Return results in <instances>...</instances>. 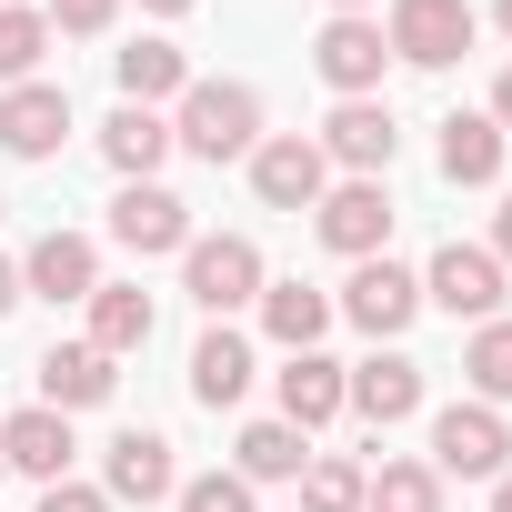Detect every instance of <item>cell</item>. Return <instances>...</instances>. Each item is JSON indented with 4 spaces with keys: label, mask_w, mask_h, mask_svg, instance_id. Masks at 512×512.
Here are the masks:
<instances>
[{
    "label": "cell",
    "mask_w": 512,
    "mask_h": 512,
    "mask_svg": "<svg viewBox=\"0 0 512 512\" xmlns=\"http://www.w3.org/2000/svg\"><path fill=\"white\" fill-rule=\"evenodd\" d=\"M171 151H191V161H251V151H262V91H251V81H191L181 121H171Z\"/></svg>",
    "instance_id": "cell-1"
},
{
    "label": "cell",
    "mask_w": 512,
    "mask_h": 512,
    "mask_svg": "<svg viewBox=\"0 0 512 512\" xmlns=\"http://www.w3.org/2000/svg\"><path fill=\"white\" fill-rule=\"evenodd\" d=\"M432 472H452V482H502V472H512V422H502L492 402L432 412Z\"/></svg>",
    "instance_id": "cell-2"
},
{
    "label": "cell",
    "mask_w": 512,
    "mask_h": 512,
    "mask_svg": "<svg viewBox=\"0 0 512 512\" xmlns=\"http://www.w3.org/2000/svg\"><path fill=\"white\" fill-rule=\"evenodd\" d=\"M181 292L221 322V312H241V302H262V251H251L241 231H221V241H191L181 251Z\"/></svg>",
    "instance_id": "cell-3"
},
{
    "label": "cell",
    "mask_w": 512,
    "mask_h": 512,
    "mask_svg": "<svg viewBox=\"0 0 512 512\" xmlns=\"http://www.w3.org/2000/svg\"><path fill=\"white\" fill-rule=\"evenodd\" d=\"M392 61H412V71H452L462 51H472V0H392Z\"/></svg>",
    "instance_id": "cell-4"
},
{
    "label": "cell",
    "mask_w": 512,
    "mask_h": 512,
    "mask_svg": "<svg viewBox=\"0 0 512 512\" xmlns=\"http://www.w3.org/2000/svg\"><path fill=\"white\" fill-rule=\"evenodd\" d=\"M422 302H442L452 322H502V262L482 241H442L422 272Z\"/></svg>",
    "instance_id": "cell-5"
},
{
    "label": "cell",
    "mask_w": 512,
    "mask_h": 512,
    "mask_svg": "<svg viewBox=\"0 0 512 512\" xmlns=\"http://www.w3.org/2000/svg\"><path fill=\"white\" fill-rule=\"evenodd\" d=\"M312 231L342 251V262H372V251L392 241V191H382V181H332V191L312 201Z\"/></svg>",
    "instance_id": "cell-6"
},
{
    "label": "cell",
    "mask_w": 512,
    "mask_h": 512,
    "mask_svg": "<svg viewBox=\"0 0 512 512\" xmlns=\"http://www.w3.org/2000/svg\"><path fill=\"white\" fill-rule=\"evenodd\" d=\"M382 61H392V41H382V21H362V11L322 21V41H312V71H322L342 101H372V91H382Z\"/></svg>",
    "instance_id": "cell-7"
},
{
    "label": "cell",
    "mask_w": 512,
    "mask_h": 512,
    "mask_svg": "<svg viewBox=\"0 0 512 512\" xmlns=\"http://www.w3.org/2000/svg\"><path fill=\"white\" fill-rule=\"evenodd\" d=\"M71 141V91L61 81H11L0 91V151L11 161H51Z\"/></svg>",
    "instance_id": "cell-8"
},
{
    "label": "cell",
    "mask_w": 512,
    "mask_h": 512,
    "mask_svg": "<svg viewBox=\"0 0 512 512\" xmlns=\"http://www.w3.org/2000/svg\"><path fill=\"white\" fill-rule=\"evenodd\" d=\"M251 191H262L272 211H312V201L332 191V161H322V141H302V131L262 141V151H251Z\"/></svg>",
    "instance_id": "cell-9"
},
{
    "label": "cell",
    "mask_w": 512,
    "mask_h": 512,
    "mask_svg": "<svg viewBox=\"0 0 512 512\" xmlns=\"http://www.w3.org/2000/svg\"><path fill=\"white\" fill-rule=\"evenodd\" d=\"M342 312H352L372 342H392V332H412V312H422V282L392 262V251H372V262L342 282Z\"/></svg>",
    "instance_id": "cell-10"
},
{
    "label": "cell",
    "mask_w": 512,
    "mask_h": 512,
    "mask_svg": "<svg viewBox=\"0 0 512 512\" xmlns=\"http://www.w3.org/2000/svg\"><path fill=\"white\" fill-rule=\"evenodd\" d=\"M111 241L141 251V262H151V251H191V201L161 191V181H131V191L111 201Z\"/></svg>",
    "instance_id": "cell-11"
},
{
    "label": "cell",
    "mask_w": 512,
    "mask_h": 512,
    "mask_svg": "<svg viewBox=\"0 0 512 512\" xmlns=\"http://www.w3.org/2000/svg\"><path fill=\"white\" fill-rule=\"evenodd\" d=\"M392 151H402V131H392V111H382V101H342V111L322 121V161H342L352 181H382V171H392Z\"/></svg>",
    "instance_id": "cell-12"
},
{
    "label": "cell",
    "mask_w": 512,
    "mask_h": 512,
    "mask_svg": "<svg viewBox=\"0 0 512 512\" xmlns=\"http://www.w3.org/2000/svg\"><path fill=\"white\" fill-rule=\"evenodd\" d=\"M342 412H362V422H412L422 412V362H402V352H372V362H352L342 372Z\"/></svg>",
    "instance_id": "cell-13"
},
{
    "label": "cell",
    "mask_w": 512,
    "mask_h": 512,
    "mask_svg": "<svg viewBox=\"0 0 512 512\" xmlns=\"http://www.w3.org/2000/svg\"><path fill=\"white\" fill-rule=\"evenodd\" d=\"M21 292H41V302H91V292H101V251H91L81 231H41L31 262H21Z\"/></svg>",
    "instance_id": "cell-14"
},
{
    "label": "cell",
    "mask_w": 512,
    "mask_h": 512,
    "mask_svg": "<svg viewBox=\"0 0 512 512\" xmlns=\"http://www.w3.org/2000/svg\"><path fill=\"white\" fill-rule=\"evenodd\" d=\"M71 412H51V402H31V412H11V422H0V462H11V472H31V482H61L71 472Z\"/></svg>",
    "instance_id": "cell-15"
},
{
    "label": "cell",
    "mask_w": 512,
    "mask_h": 512,
    "mask_svg": "<svg viewBox=\"0 0 512 512\" xmlns=\"http://www.w3.org/2000/svg\"><path fill=\"white\" fill-rule=\"evenodd\" d=\"M111 382H121V372H111L101 342H51V352H41V402H51V412H91V402H111Z\"/></svg>",
    "instance_id": "cell-16"
},
{
    "label": "cell",
    "mask_w": 512,
    "mask_h": 512,
    "mask_svg": "<svg viewBox=\"0 0 512 512\" xmlns=\"http://www.w3.org/2000/svg\"><path fill=\"white\" fill-rule=\"evenodd\" d=\"M111 502H171L181 492V472H171V442L161 432H121L111 442V482H101Z\"/></svg>",
    "instance_id": "cell-17"
},
{
    "label": "cell",
    "mask_w": 512,
    "mask_h": 512,
    "mask_svg": "<svg viewBox=\"0 0 512 512\" xmlns=\"http://www.w3.org/2000/svg\"><path fill=\"white\" fill-rule=\"evenodd\" d=\"M332 412H342V362L332 352H292L282 362V422L292 432H322Z\"/></svg>",
    "instance_id": "cell-18"
},
{
    "label": "cell",
    "mask_w": 512,
    "mask_h": 512,
    "mask_svg": "<svg viewBox=\"0 0 512 512\" xmlns=\"http://www.w3.org/2000/svg\"><path fill=\"white\" fill-rule=\"evenodd\" d=\"M101 151H111V171L151 181V171L171 161V121H161V111H141V101H121V111L101 121Z\"/></svg>",
    "instance_id": "cell-19"
},
{
    "label": "cell",
    "mask_w": 512,
    "mask_h": 512,
    "mask_svg": "<svg viewBox=\"0 0 512 512\" xmlns=\"http://www.w3.org/2000/svg\"><path fill=\"white\" fill-rule=\"evenodd\" d=\"M442 181H462V191L502 181V131H492V111H452V121H442Z\"/></svg>",
    "instance_id": "cell-20"
},
{
    "label": "cell",
    "mask_w": 512,
    "mask_h": 512,
    "mask_svg": "<svg viewBox=\"0 0 512 512\" xmlns=\"http://www.w3.org/2000/svg\"><path fill=\"white\" fill-rule=\"evenodd\" d=\"M262 332H272L282 352H312V342L332 332V292H312V282H262Z\"/></svg>",
    "instance_id": "cell-21"
},
{
    "label": "cell",
    "mask_w": 512,
    "mask_h": 512,
    "mask_svg": "<svg viewBox=\"0 0 512 512\" xmlns=\"http://www.w3.org/2000/svg\"><path fill=\"white\" fill-rule=\"evenodd\" d=\"M241 392H251V342L211 322V332H201V352H191V402H211V412H231Z\"/></svg>",
    "instance_id": "cell-22"
},
{
    "label": "cell",
    "mask_w": 512,
    "mask_h": 512,
    "mask_svg": "<svg viewBox=\"0 0 512 512\" xmlns=\"http://www.w3.org/2000/svg\"><path fill=\"white\" fill-rule=\"evenodd\" d=\"M111 71H121V101H141V111H161V101H181V91H191V61H181L171 41H131Z\"/></svg>",
    "instance_id": "cell-23"
},
{
    "label": "cell",
    "mask_w": 512,
    "mask_h": 512,
    "mask_svg": "<svg viewBox=\"0 0 512 512\" xmlns=\"http://www.w3.org/2000/svg\"><path fill=\"white\" fill-rule=\"evenodd\" d=\"M151 322H161V312H151V292H141V282H101V292H91V342H101L111 362H121V352H141V342H151Z\"/></svg>",
    "instance_id": "cell-24"
},
{
    "label": "cell",
    "mask_w": 512,
    "mask_h": 512,
    "mask_svg": "<svg viewBox=\"0 0 512 512\" xmlns=\"http://www.w3.org/2000/svg\"><path fill=\"white\" fill-rule=\"evenodd\" d=\"M302 462H312V442H302L292 422H251V432L231 442V472H241V482H292Z\"/></svg>",
    "instance_id": "cell-25"
},
{
    "label": "cell",
    "mask_w": 512,
    "mask_h": 512,
    "mask_svg": "<svg viewBox=\"0 0 512 512\" xmlns=\"http://www.w3.org/2000/svg\"><path fill=\"white\" fill-rule=\"evenodd\" d=\"M362 512H442V472L432 462H382L362 482Z\"/></svg>",
    "instance_id": "cell-26"
},
{
    "label": "cell",
    "mask_w": 512,
    "mask_h": 512,
    "mask_svg": "<svg viewBox=\"0 0 512 512\" xmlns=\"http://www.w3.org/2000/svg\"><path fill=\"white\" fill-rule=\"evenodd\" d=\"M462 372H472V402H512V322H472V342H462Z\"/></svg>",
    "instance_id": "cell-27"
},
{
    "label": "cell",
    "mask_w": 512,
    "mask_h": 512,
    "mask_svg": "<svg viewBox=\"0 0 512 512\" xmlns=\"http://www.w3.org/2000/svg\"><path fill=\"white\" fill-rule=\"evenodd\" d=\"M362 462H342V452H322V462H302V512H362Z\"/></svg>",
    "instance_id": "cell-28"
},
{
    "label": "cell",
    "mask_w": 512,
    "mask_h": 512,
    "mask_svg": "<svg viewBox=\"0 0 512 512\" xmlns=\"http://www.w3.org/2000/svg\"><path fill=\"white\" fill-rule=\"evenodd\" d=\"M41 51H51V21L0 0V81H31V71H41Z\"/></svg>",
    "instance_id": "cell-29"
},
{
    "label": "cell",
    "mask_w": 512,
    "mask_h": 512,
    "mask_svg": "<svg viewBox=\"0 0 512 512\" xmlns=\"http://www.w3.org/2000/svg\"><path fill=\"white\" fill-rule=\"evenodd\" d=\"M171 502H181V512H251V482H241V472H201V482H181Z\"/></svg>",
    "instance_id": "cell-30"
},
{
    "label": "cell",
    "mask_w": 512,
    "mask_h": 512,
    "mask_svg": "<svg viewBox=\"0 0 512 512\" xmlns=\"http://www.w3.org/2000/svg\"><path fill=\"white\" fill-rule=\"evenodd\" d=\"M111 11H121V0H51V31H71V41H91V31H111Z\"/></svg>",
    "instance_id": "cell-31"
},
{
    "label": "cell",
    "mask_w": 512,
    "mask_h": 512,
    "mask_svg": "<svg viewBox=\"0 0 512 512\" xmlns=\"http://www.w3.org/2000/svg\"><path fill=\"white\" fill-rule=\"evenodd\" d=\"M41 512H111V492H101V482H71V472H61V482H41Z\"/></svg>",
    "instance_id": "cell-32"
},
{
    "label": "cell",
    "mask_w": 512,
    "mask_h": 512,
    "mask_svg": "<svg viewBox=\"0 0 512 512\" xmlns=\"http://www.w3.org/2000/svg\"><path fill=\"white\" fill-rule=\"evenodd\" d=\"M492 131H502V141H512V71H502V81H492Z\"/></svg>",
    "instance_id": "cell-33"
},
{
    "label": "cell",
    "mask_w": 512,
    "mask_h": 512,
    "mask_svg": "<svg viewBox=\"0 0 512 512\" xmlns=\"http://www.w3.org/2000/svg\"><path fill=\"white\" fill-rule=\"evenodd\" d=\"M492 262L512 272V201H502V221H492Z\"/></svg>",
    "instance_id": "cell-34"
},
{
    "label": "cell",
    "mask_w": 512,
    "mask_h": 512,
    "mask_svg": "<svg viewBox=\"0 0 512 512\" xmlns=\"http://www.w3.org/2000/svg\"><path fill=\"white\" fill-rule=\"evenodd\" d=\"M11 302H21V262H0V322H11Z\"/></svg>",
    "instance_id": "cell-35"
},
{
    "label": "cell",
    "mask_w": 512,
    "mask_h": 512,
    "mask_svg": "<svg viewBox=\"0 0 512 512\" xmlns=\"http://www.w3.org/2000/svg\"><path fill=\"white\" fill-rule=\"evenodd\" d=\"M492 512H512V472H502V482H492Z\"/></svg>",
    "instance_id": "cell-36"
},
{
    "label": "cell",
    "mask_w": 512,
    "mask_h": 512,
    "mask_svg": "<svg viewBox=\"0 0 512 512\" xmlns=\"http://www.w3.org/2000/svg\"><path fill=\"white\" fill-rule=\"evenodd\" d=\"M141 11H161V21H171V11H191V0H141Z\"/></svg>",
    "instance_id": "cell-37"
},
{
    "label": "cell",
    "mask_w": 512,
    "mask_h": 512,
    "mask_svg": "<svg viewBox=\"0 0 512 512\" xmlns=\"http://www.w3.org/2000/svg\"><path fill=\"white\" fill-rule=\"evenodd\" d=\"M492 21H502V41H512V0H492Z\"/></svg>",
    "instance_id": "cell-38"
},
{
    "label": "cell",
    "mask_w": 512,
    "mask_h": 512,
    "mask_svg": "<svg viewBox=\"0 0 512 512\" xmlns=\"http://www.w3.org/2000/svg\"><path fill=\"white\" fill-rule=\"evenodd\" d=\"M342 11H362V0H332V21H342Z\"/></svg>",
    "instance_id": "cell-39"
},
{
    "label": "cell",
    "mask_w": 512,
    "mask_h": 512,
    "mask_svg": "<svg viewBox=\"0 0 512 512\" xmlns=\"http://www.w3.org/2000/svg\"><path fill=\"white\" fill-rule=\"evenodd\" d=\"M0 472H11V462H0Z\"/></svg>",
    "instance_id": "cell-40"
}]
</instances>
